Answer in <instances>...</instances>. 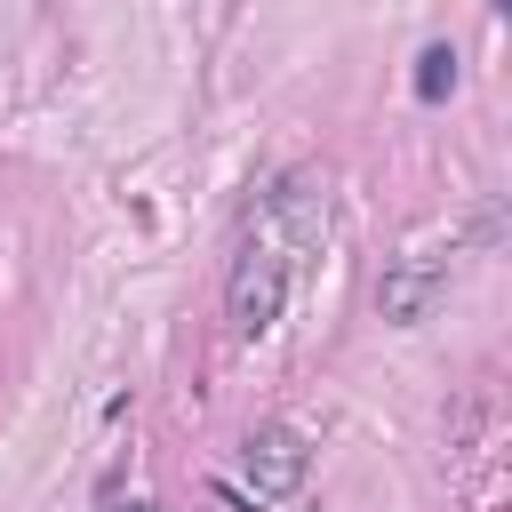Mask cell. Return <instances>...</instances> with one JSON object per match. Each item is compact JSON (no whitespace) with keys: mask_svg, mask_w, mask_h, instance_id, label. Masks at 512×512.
I'll use <instances>...</instances> for the list:
<instances>
[{"mask_svg":"<svg viewBox=\"0 0 512 512\" xmlns=\"http://www.w3.org/2000/svg\"><path fill=\"white\" fill-rule=\"evenodd\" d=\"M248 232H264L288 264L296 256H320V240H328V184L312 176V168H296V176H280L264 200H256V216H248Z\"/></svg>","mask_w":512,"mask_h":512,"instance_id":"obj_1","label":"cell"},{"mask_svg":"<svg viewBox=\"0 0 512 512\" xmlns=\"http://www.w3.org/2000/svg\"><path fill=\"white\" fill-rule=\"evenodd\" d=\"M280 304H288V256L264 232H248V248L232 256V280H224V312L240 336H264L280 320Z\"/></svg>","mask_w":512,"mask_h":512,"instance_id":"obj_2","label":"cell"},{"mask_svg":"<svg viewBox=\"0 0 512 512\" xmlns=\"http://www.w3.org/2000/svg\"><path fill=\"white\" fill-rule=\"evenodd\" d=\"M304 472H312V440H304L296 424H256V432L240 440V488H248L256 504L296 496Z\"/></svg>","mask_w":512,"mask_h":512,"instance_id":"obj_3","label":"cell"},{"mask_svg":"<svg viewBox=\"0 0 512 512\" xmlns=\"http://www.w3.org/2000/svg\"><path fill=\"white\" fill-rule=\"evenodd\" d=\"M440 296H448V248H408V256L376 280V312H384L392 328H416Z\"/></svg>","mask_w":512,"mask_h":512,"instance_id":"obj_4","label":"cell"},{"mask_svg":"<svg viewBox=\"0 0 512 512\" xmlns=\"http://www.w3.org/2000/svg\"><path fill=\"white\" fill-rule=\"evenodd\" d=\"M448 88H456V48L440 40V48H424V56H416V96H424V104H440Z\"/></svg>","mask_w":512,"mask_h":512,"instance_id":"obj_5","label":"cell"},{"mask_svg":"<svg viewBox=\"0 0 512 512\" xmlns=\"http://www.w3.org/2000/svg\"><path fill=\"white\" fill-rule=\"evenodd\" d=\"M488 8H512V0H488Z\"/></svg>","mask_w":512,"mask_h":512,"instance_id":"obj_6","label":"cell"},{"mask_svg":"<svg viewBox=\"0 0 512 512\" xmlns=\"http://www.w3.org/2000/svg\"><path fill=\"white\" fill-rule=\"evenodd\" d=\"M128 512H152V504H128Z\"/></svg>","mask_w":512,"mask_h":512,"instance_id":"obj_7","label":"cell"}]
</instances>
